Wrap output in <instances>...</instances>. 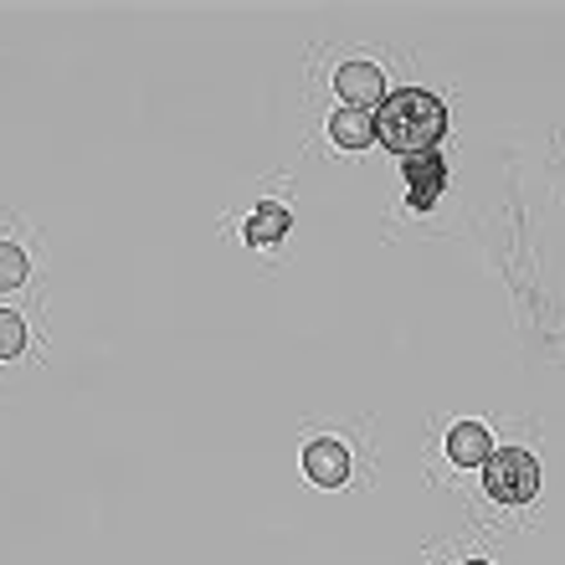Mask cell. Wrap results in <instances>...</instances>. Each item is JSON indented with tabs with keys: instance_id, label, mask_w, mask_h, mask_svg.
I'll return each instance as SVG.
<instances>
[{
	"instance_id": "6da1fadb",
	"label": "cell",
	"mask_w": 565,
	"mask_h": 565,
	"mask_svg": "<svg viewBox=\"0 0 565 565\" xmlns=\"http://www.w3.org/2000/svg\"><path fill=\"white\" fill-rule=\"evenodd\" d=\"M443 135H447V108L427 88H402L375 108V139L386 149H396L402 160L431 154V149L443 145Z\"/></svg>"
},
{
	"instance_id": "7a4b0ae2",
	"label": "cell",
	"mask_w": 565,
	"mask_h": 565,
	"mask_svg": "<svg viewBox=\"0 0 565 565\" xmlns=\"http://www.w3.org/2000/svg\"><path fill=\"white\" fill-rule=\"evenodd\" d=\"M483 489L499 499V504H530L540 489V462L524 452V447H499L483 462Z\"/></svg>"
},
{
	"instance_id": "3957f363",
	"label": "cell",
	"mask_w": 565,
	"mask_h": 565,
	"mask_svg": "<svg viewBox=\"0 0 565 565\" xmlns=\"http://www.w3.org/2000/svg\"><path fill=\"white\" fill-rule=\"evenodd\" d=\"M303 478L319 483V489H340L344 478H350V447L340 437H313L303 447Z\"/></svg>"
},
{
	"instance_id": "277c9868",
	"label": "cell",
	"mask_w": 565,
	"mask_h": 565,
	"mask_svg": "<svg viewBox=\"0 0 565 565\" xmlns=\"http://www.w3.org/2000/svg\"><path fill=\"white\" fill-rule=\"evenodd\" d=\"M334 93H340L350 108H381L386 104V83H381V67L375 62H344L340 73H334Z\"/></svg>"
},
{
	"instance_id": "5b68a950",
	"label": "cell",
	"mask_w": 565,
	"mask_h": 565,
	"mask_svg": "<svg viewBox=\"0 0 565 565\" xmlns=\"http://www.w3.org/2000/svg\"><path fill=\"white\" fill-rule=\"evenodd\" d=\"M402 175H406V201L417 211H431L437 206V195H443L447 185V164L443 154L431 149V154H412V160H402Z\"/></svg>"
},
{
	"instance_id": "8992f818",
	"label": "cell",
	"mask_w": 565,
	"mask_h": 565,
	"mask_svg": "<svg viewBox=\"0 0 565 565\" xmlns=\"http://www.w3.org/2000/svg\"><path fill=\"white\" fill-rule=\"evenodd\" d=\"M489 452H493V443H489V427H483V422H458L452 437H447V458L458 462V468H483Z\"/></svg>"
},
{
	"instance_id": "52a82bcc",
	"label": "cell",
	"mask_w": 565,
	"mask_h": 565,
	"mask_svg": "<svg viewBox=\"0 0 565 565\" xmlns=\"http://www.w3.org/2000/svg\"><path fill=\"white\" fill-rule=\"evenodd\" d=\"M329 139L340 149H371L375 145V114H365V108H340V114L329 119Z\"/></svg>"
},
{
	"instance_id": "ba28073f",
	"label": "cell",
	"mask_w": 565,
	"mask_h": 565,
	"mask_svg": "<svg viewBox=\"0 0 565 565\" xmlns=\"http://www.w3.org/2000/svg\"><path fill=\"white\" fill-rule=\"evenodd\" d=\"M288 226H294V216H288L278 201H263V206L253 211V222H247V242H253V247H278V242L288 237Z\"/></svg>"
},
{
	"instance_id": "9c48e42d",
	"label": "cell",
	"mask_w": 565,
	"mask_h": 565,
	"mask_svg": "<svg viewBox=\"0 0 565 565\" xmlns=\"http://www.w3.org/2000/svg\"><path fill=\"white\" fill-rule=\"evenodd\" d=\"M26 355V319L15 309H0V360Z\"/></svg>"
},
{
	"instance_id": "30bf717a",
	"label": "cell",
	"mask_w": 565,
	"mask_h": 565,
	"mask_svg": "<svg viewBox=\"0 0 565 565\" xmlns=\"http://www.w3.org/2000/svg\"><path fill=\"white\" fill-rule=\"evenodd\" d=\"M26 273H31L26 253H21L15 242H0V288H21V282H26Z\"/></svg>"
},
{
	"instance_id": "8fae6325",
	"label": "cell",
	"mask_w": 565,
	"mask_h": 565,
	"mask_svg": "<svg viewBox=\"0 0 565 565\" xmlns=\"http://www.w3.org/2000/svg\"><path fill=\"white\" fill-rule=\"evenodd\" d=\"M458 565H489V561H458Z\"/></svg>"
}]
</instances>
